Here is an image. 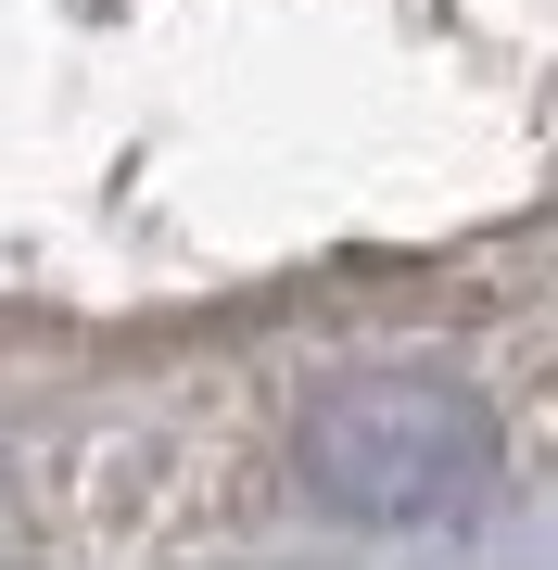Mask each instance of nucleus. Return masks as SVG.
<instances>
[{"label": "nucleus", "mask_w": 558, "mask_h": 570, "mask_svg": "<svg viewBox=\"0 0 558 570\" xmlns=\"http://www.w3.org/2000/svg\"><path fill=\"white\" fill-rule=\"evenodd\" d=\"M305 482L331 494L343 520H470L482 482H496V431L457 381H419V367H369V381H331L305 406Z\"/></svg>", "instance_id": "obj_1"}]
</instances>
